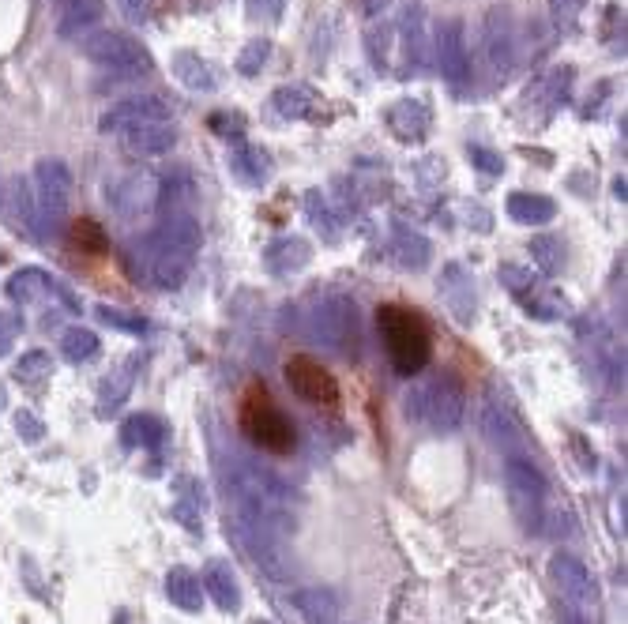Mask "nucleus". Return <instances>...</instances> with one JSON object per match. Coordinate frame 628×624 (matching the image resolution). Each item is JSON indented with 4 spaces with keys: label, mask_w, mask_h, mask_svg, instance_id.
Here are the masks:
<instances>
[{
    "label": "nucleus",
    "mask_w": 628,
    "mask_h": 624,
    "mask_svg": "<svg viewBox=\"0 0 628 624\" xmlns=\"http://www.w3.org/2000/svg\"><path fill=\"white\" fill-rule=\"evenodd\" d=\"M377 328L384 335L388 358H392L399 376H418L433 358V335L429 324L422 320L418 309L407 305H380L377 309Z\"/></svg>",
    "instance_id": "nucleus-1"
},
{
    "label": "nucleus",
    "mask_w": 628,
    "mask_h": 624,
    "mask_svg": "<svg viewBox=\"0 0 628 624\" xmlns=\"http://www.w3.org/2000/svg\"><path fill=\"white\" fill-rule=\"evenodd\" d=\"M241 433L267 455H290L294 452V422L286 418L279 406L271 403L264 384H252L241 399Z\"/></svg>",
    "instance_id": "nucleus-2"
},
{
    "label": "nucleus",
    "mask_w": 628,
    "mask_h": 624,
    "mask_svg": "<svg viewBox=\"0 0 628 624\" xmlns=\"http://www.w3.org/2000/svg\"><path fill=\"white\" fill-rule=\"evenodd\" d=\"M504 489H508V504L516 519L523 523V531H542L546 523V504H550V485L542 478V470L534 467L523 455H508L504 463Z\"/></svg>",
    "instance_id": "nucleus-3"
},
{
    "label": "nucleus",
    "mask_w": 628,
    "mask_h": 624,
    "mask_svg": "<svg viewBox=\"0 0 628 624\" xmlns=\"http://www.w3.org/2000/svg\"><path fill=\"white\" fill-rule=\"evenodd\" d=\"M463 388H459L452 376H437L422 388L414 391L407 399V414L425 422L429 429H440V433H452L459 422H463Z\"/></svg>",
    "instance_id": "nucleus-4"
},
{
    "label": "nucleus",
    "mask_w": 628,
    "mask_h": 624,
    "mask_svg": "<svg viewBox=\"0 0 628 624\" xmlns=\"http://www.w3.org/2000/svg\"><path fill=\"white\" fill-rule=\"evenodd\" d=\"M550 579L561 594V606L580 613L583 621H598V587L595 576L587 572V564L576 561L572 553H557L550 561Z\"/></svg>",
    "instance_id": "nucleus-5"
},
{
    "label": "nucleus",
    "mask_w": 628,
    "mask_h": 624,
    "mask_svg": "<svg viewBox=\"0 0 628 624\" xmlns=\"http://www.w3.org/2000/svg\"><path fill=\"white\" fill-rule=\"evenodd\" d=\"M286 380H290V388L298 399L313 406H339V380L320 365L316 358L309 354H294V358L286 361Z\"/></svg>",
    "instance_id": "nucleus-6"
},
{
    "label": "nucleus",
    "mask_w": 628,
    "mask_h": 624,
    "mask_svg": "<svg viewBox=\"0 0 628 624\" xmlns=\"http://www.w3.org/2000/svg\"><path fill=\"white\" fill-rule=\"evenodd\" d=\"M290 609L298 613L301 624H335L343 613V602L331 587H301L290 594Z\"/></svg>",
    "instance_id": "nucleus-7"
},
{
    "label": "nucleus",
    "mask_w": 628,
    "mask_h": 624,
    "mask_svg": "<svg viewBox=\"0 0 628 624\" xmlns=\"http://www.w3.org/2000/svg\"><path fill=\"white\" fill-rule=\"evenodd\" d=\"M316 331L328 339V346H343L354 339V331H358V316H354V305L343 301V297H331L328 305L320 309L316 316Z\"/></svg>",
    "instance_id": "nucleus-8"
},
{
    "label": "nucleus",
    "mask_w": 628,
    "mask_h": 624,
    "mask_svg": "<svg viewBox=\"0 0 628 624\" xmlns=\"http://www.w3.org/2000/svg\"><path fill=\"white\" fill-rule=\"evenodd\" d=\"M166 594H170L173 606L185 609V613H200V609H204V583H200V576L189 572V568H170Z\"/></svg>",
    "instance_id": "nucleus-9"
},
{
    "label": "nucleus",
    "mask_w": 628,
    "mask_h": 624,
    "mask_svg": "<svg viewBox=\"0 0 628 624\" xmlns=\"http://www.w3.org/2000/svg\"><path fill=\"white\" fill-rule=\"evenodd\" d=\"M200 583H204V591L215 598V606H219V609H237V606H241V594H237L234 572H230V564H226V561H207Z\"/></svg>",
    "instance_id": "nucleus-10"
},
{
    "label": "nucleus",
    "mask_w": 628,
    "mask_h": 624,
    "mask_svg": "<svg viewBox=\"0 0 628 624\" xmlns=\"http://www.w3.org/2000/svg\"><path fill=\"white\" fill-rule=\"evenodd\" d=\"M8 294L16 297L19 305H34L38 297L57 294V279H49L42 271H19V275H12V282H8Z\"/></svg>",
    "instance_id": "nucleus-11"
},
{
    "label": "nucleus",
    "mask_w": 628,
    "mask_h": 624,
    "mask_svg": "<svg viewBox=\"0 0 628 624\" xmlns=\"http://www.w3.org/2000/svg\"><path fill=\"white\" fill-rule=\"evenodd\" d=\"M482 429H486V437L504 448V452H512L523 444V433L516 429V422L508 418V414H497V406H486V414H482Z\"/></svg>",
    "instance_id": "nucleus-12"
},
{
    "label": "nucleus",
    "mask_w": 628,
    "mask_h": 624,
    "mask_svg": "<svg viewBox=\"0 0 628 624\" xmlns=\"http://www.w3.org/2000/svg\"><path fill=\"white\" fill-rule=\"evenodd\" d=\"M121 433H125V444H140V448H162V440H166L162 422L151 418V414H136V418H128Z\"/></svg>",
    "instance_id": "nucleus-13"
},
{
    "label": "nucleus",
    "mask_w": 628,
    "mask_h": 624,
    "mask_svg": "<svg viewBox=\"0 0 628 624\" xmlns=\"http://www.w3.org/2000/svg\"><path fill=\"white\" fill-rule=\"evenodd\" d=\"M61 354L68 361H91L98 354V335L95 331H87V328H68L61 335Z\"/></svg>",
    "instance_id": "nucleus-14"
},
{
    "label": "nucleus",
    "mask_w": 628,
    "mask_h": 624,
    "mask_svg": "<svg viewBox=\"0 0 628 624\" xmlns=\"http://www.w3.org/2000/svg\"><path fill=\"white\" fill-rule=\"evenodd\" d=\"M72 241H76L79 252H87V256H102V252L110 249V241L102 234V226L95 219H79L72 226Z\"/></svg>",
    "instance_id": "nucleus-15"
},
{
    "label": "nucleus",
    "mask_w": 628,
    "mask_h": 624,
    "mask_svg": "<svg viewBox=\"0 0 628 624\" xmlns=\"http://www.w3.org/2000/svg\"><path fill=\"white\" fill-rule=\"evenodd\" d=\"M49 373H53V361H49L46 350H31V354H23L16 361V380H23V384H34V380H42Z\"/></svg>",
    "instance_id": "nucleus-16"
},
{
    "label": "nucleus",
    "mask_w": 628,
    "mask_h": 624,
    "mask_svg": "<svg viewBox=\"0 0 628 624\" xmlns=\"http://www.w3.org/2000/svg\"><path fill=\"white\" fill-rule=\"evenodd\" d=\"M128 388H132V373H121L117 380H113V384H106V388H102V395H98V414H102V418L117 414V406L125 403Z\"/></svg>",
    "instance_id": "nucleus-17"
},
{
    "label": "nucleus",
    "mask_w": 628,
    "mask_h": 624,
    "mask_svg": "<svg viewBox=\"0 0 628 624\" xmlns=\"http://www.w3.org/2000/svg\"><path fill=\"white\" fill-rule=\"evenodd\" d=\"M19 316L16 312H8V309H0V358L12 350V343H16V335H19Z\"/></svg>",
    "instance_id": "nucleus-18"
},
{
    "label": "nucleus",
    "mask_w": 628,
    "mask_h": 624,
    "mask_svg": "<svg viewBox=\"0 0 628 624\" xmlns=\"http://www.w3.org/2000/svg\"><path fill=\"white\" fill-rule=\"evenodd\" d=\"M16 429L19 433H23V440H42V433H46V429H42V422H38V418H34L31 410H19L16 414Z\"/></svg>",
    "instance_id": "nucleus-19"
},
{
    "label": "nucleus",
    "mask_w": 628,
    "mask_h": 624,
    "mask_svg": "<svg viewBox=\"0 0 628 624\" xmlns=\"http://www.w3.org/2000/svg\"><path fill=\"white\" fill-rule=\"evenodd\" d=\"M173 515H177V519H181L189 531H200V515L192 512L189 504H173Z\"/></svg>",
    "instance_id": "nucleus-20"
}]
</instances>
